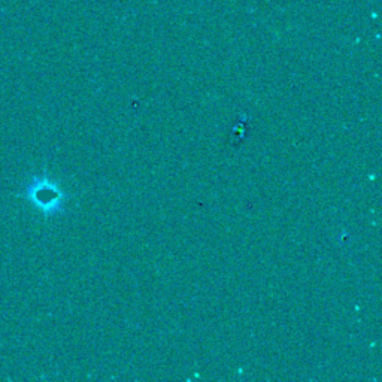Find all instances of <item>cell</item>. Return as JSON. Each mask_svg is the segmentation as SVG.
<instances>
[{
    "label": "cell",
    "instance_id": "1",
    "mask_svg": "<svg viewBox=\"0 0 382 382\" xmlns=\"http://www.w3.org/2000/svg\"><path fill=\"white\" fill-rule=\"evenodd\" d=\"M20 196L38 208L45 217H56L65 212L69 197L56 181L48 177L47 172L27 181Z\"/></svg>",
    "mask_w": 382,
    "mask_h": 382
}]
</instances>
